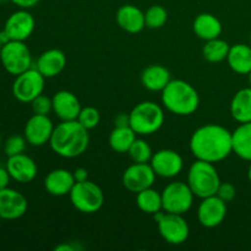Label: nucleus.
Here are the masks:
<instances>
[{"mask_svg":"<svg viewBox=\"0 0 251 251\" xmlns=\"http://www.w3.org/2000/svg\"><path fill=\"white\" fill-rule=\"evenodd\" d=\"M190 151L196 159L217 163L233 152L232 132L218 124H206L194 131Z\"/></svg>","mask_w":251,"mask_h":251,"instance_id":"nucleus-1","label":"nucleus"},{"mask_svg":"<svg viewBox=\"0 0 251 251\" xmlns=\"http://www.w3.org/2000/svg\"><path fill=\"white\" fill-rule=\"evenodd\" d=\"M88 142V130L77 120H69L61 122L54 127L49 145L58 156L63 158H76L85 153Z\"/></svg>","mask_w":251,"mask_h":251,"instance_id":"nucleus-2","label":"nucleus"},{"mask_svg":"<svg viewBox=\"0 0 251 251\" xmlns=\"http://www.w3.org/2000/svg\"><path fill=\"white\" fill-rule=\"evenodd\" d=\"M162 103L173 114L185 117L198 110L200 97L195 87L186 81L171 80L162 91Z\"/></svg>","mask_w":251,"mask_h":251,"instance_id":"nucleus-3","label":"nucleus"},{"mask_svg":"<svg viewBox=\"0 0 251 251\" xmlns=\"http://www.w3.org/2000/svg\"><path fill=\"white\" fill-rule=\"evenodd\" d=\"M221 178L215 164L211 162L196 159L188 172V185L194 195L200 199L208 198L217 194Z\"/></svg>","mask_w":251,"mask_h":251,"instance_id":"nucleus-4","label":"nucleus"},{"mask_svg":"<svg viewBox=\"0 0 251 251\" xmlns=\"http://www.w3.org/2000/svg\"><path fill=\"white\" fill-rule=\"evenodd\" d=\"M164 123V112L161 105L145 100L132 108L129 114V125L137 135L146 136L158 131Z\"/></svg>","mask_w":251,"mask_h":251,"instance_id":"nucleus-5","label":"nucleus"},{"mask_svg":"<svg viewBox=\"0 0 251 251\" xmlns=\"http://www.w3.org/2000/svg\"><path fill=\"white\" fill-rule=\"evenodd\" d=\"M69 198L76 210L87 215L98 212L104 203V194L102 189L90 180L75 183Z\"/></svg>","mask_w":251,"mask_h":251,"instance_id":"nucleus-6","label":"nucleus"},{"mask_svg":"<svg viewBox=\"0 0 251 251\" xmlns=\"http://www.w3.org/2000/svg\"><path fill=\"white\" fill-rule=\"evenodd\" d=\"M153 216L157 222L159 234L168 244L180 245L188 240L190 228H189L188 222L184 220L183 215L159 211Z\"/></svg>","mask_w":251,"mask_h":251,"instance_id":"nucleus-7","label":"nucleus"},{"mask_svg":"<svg viewBox=\"0 0 251 251\" xmlns=\"http://www.w3.org/2000/svg\"><path fill=\"white\" fill-rule=\"evenodd\" d=\"M0 61L7 73L17 76L31 69L32 55L25 42L9 41L0 50Z\"/></svg>","mask_w":251,"mask_h":251,"instance_id":"nucleus-8","label":"nucleus"},{"mask_svg":"<svg viewBox=\"0 0 251 251\" xmlns=\"http://www.w3.org/2000/svg\"><path fill=\"white\" fill-rule=\"evenodd\" d=\"M194 196L195 195L188 184L183 181H173L162 191L163 211L184 215L193 207Z\"/></svg>","mask_w":251,"mask_h":251,"instance_id":"nucleus-9","label":"nucleus"},{"mask_svg":"<svg viewBox=\"0 0 251 251\" xmlns=\"http://www.w3.org/2000/svg\"><path fill=\"white\" fill-rule=\"evenodd\" d=\"M46 77L37 69H28L16 76L12 83V95L19 102L31 103L43 93Z\"/></svg>","mask_w":251,"mask_h":251,"instance_id":"nucleus-10","label":"nucleus"},{"mask_svg":"<svg viewBox=\"0 0 251 251\" xmlns=\"http://www.w3.org/2000/svg\"><path fill=\"white\" fill-rule=\"evenodd\" d=\"M156 176L151 164L132 163L125 169L122 180L126 190L137 194L145 189L151 188L156 180Z\"/></svg>","mask_w":251,"mask_h":251,"instance_id":"nucleus-11","label":"nucleus"},{"mask_svg":"<svg viewBox=\"0 0 251 251\" xmlns=\"http://www.w3.org/2000/svg\"><path fill=\"white\" fill-rule=\"evenodd\" d=\"M36 21L27 9H20L12 12L5 22L4 31L10 41L25 42L33 33Z\"/></svg>","mask_w":251,"mask_h":251,"instance_id":"nucleus-12","label":"nucleus"},{"mask_svg":"<svg viewBox=\"0 0 251 251\" xmlns=\"http://www.w3.org/2000/svg\"><path fill=\"white\" fill-rule=\"evenodd\" d=\"M54 127L55 126L48 115L33 114L25 125L24 136L32 146H43L50 141Z\"/></svg>","mask_w":251,"mask_h":251,"instance_id":"nucleus-13","label":"nucleus"},{"mask_svg":"<svg viewBox=\"0 0 251 251\" xmlns=\"http://www.w3.org/2000/svg\"><path fill=\"white\" fill-rule=\"evenodd\" d=\"M227 216V202L221 200L217 195L202 199L198 208V218L201 226L215 228L222 225Z\"/></svg>","mask_w":251,"mask_h":251,"instance_id":"nucleus-14","label":"nucleus"},{"mask_svg":"<svg viewBox=\"0 0 251 251\" xmlns=\"http://www.w3.org/2000/svg\"><path fill=\"white\" fill-rule=\"evenodd\" d=\"M28 208L26 198L20 191L9 186L0 190V218L14 221L21 218Z\"/></svg>","mask_w":251,"mask_h":251,"instance_id":"nucleus-15","label":"nucleus"},{"mask_svg":"<svg viewBox=\"0 0 251 251\" xmlns=\"http://www.w3.org/2000/svg\"><path fill=\"white\" fill-rule=\"evenodd\" d=\"M151 167L156 176L162 178H174L183 171V157L173 150H161L152 156Z\"/></svg>","mask_w":251,"mask_h":251,"instance_id":"nucleus-16","label":"nucleus"},{"mask_svg":"<svg viewBox=\"0 0 251 251\" xmlns=\"http://www.w3.org/2000/svg\"><path fill=\"white\" fill-rule=\"evenodd\" d=\"M6 169L11 179L22 184L31 183L38 173L36 162L25 153L7 157Z\"/></svg>","mask_w":251,"mask_h":251,"instance_id":"nucleus-17","label":"nucleus"},{"mask_svg":"<svg viewBox=\"0 0 251 251\" xmlns=\"http://www.w3.org/2000/svg\"><path fill=\"white\" fill-rule=\"evenodd\" d=\"M51 100H53V112L61 122L77 120L82 107L78 98L73 92L65 90L59 91Z\"/></svg>","mask_w":251,"mask_h":251,"instance_id":"nucleus-18","label":"nucleus"},{"mask_svg":"<svg viewBox=\"0 0 251 251\" xmlns=\"http://www.w3.org/2000/svg\"><path fill=\"white\" fill-rule=\"evenodd\" d=\"M75 183L73 172L59 168L48 173L44 179V189L49 195L60 198V196L69 195Z\"/></svg>","mask_w":251,"mask_h":251,"instance_id":"nucleus-19","label":"nucleus"},{"mask_svg":"<svg viewBox=\"0 0 251 251\" xmlns=\"http://www.w3.org/2000/svg\"><path fill=\"white\" fill-rule=\"evenodd\" d=\"M117 24L127 33H139L146 27L145 12L135 5H123L117 11Z\"/></svg>","mask_w":251,"mask_h":251,"instance_id":"nucleus-20","label":"nucleus"},{"mask_svg":"<svg viewBox=\"0 0 251 251\" xmlns=\"http://www.w3.org/2000/svg\"><path fill=\"white\" fill-rule=\"evenodd\" d=\"M66 65V55L60 49H48L39 55L36 69L46 78L55 77Z\"/></svg>","mask_w":251,"mask_h":251,"instance_id":"nucleus-21","label":"nucleus"},{"mask_svg":"<svg viewBox=\"0 0 251 251\" xmlns=\"http://www.w3.org/2000/svg\"><path fill=\"white\" fill-rule=\"evenodd\" d=\"M193 28L196 36L203 41L220 38L223 31L222 22L215 15L208 14V12H203L196 16Z\"/></svg>","mask_w":251,"mask_h":251,"instance_id":"nucleus-22","label":"nucleus"},{"mask_svg":"<svg viewBox=\"0 0 251 251\" xmlns=\"http://www.w3.org/2000/svg\"><path fill=\"white\" fill-rule=\"evenodd\" d=\"M171 80V73L162 65L147 66L141 74L142 86L152 92H162Z\"/></svg>","mask_w":251,"mask_h":251,"instance_id":"nucleus-23","label":"nucleus"},{"mask_svg":"<svg viewBox=\"0 0 251 251\" xmlns=\"http://www.w3.org/2000/svg\"><path fill=\"white\" fill-rule=\"evenodd\" d=\"M227 61L234 73L248 75L251 71V46L239 43L230 47Z\"/></svg>","mask_w":251,"mask_h":251,"instance_id":"nucleus-24","label":"nucleus"},{"mask_svg":"<svg viewBox=\"0 0 251 251\" xmlns=\"http://www.w3.org/2000/svg\"><path fill=\"white\" fill-rule=\"evenodd\" d=\"M230 114L239 124L251 122V87L238 91L230 102Z\"/></svg>","mask_w":251,"mask_h":251,"instance_id":"nucleus-25","label":"nucleus"},{"mask_svg":"<svg viewBox=\"0 0 251 251\" xmlns=\"http://www.w3.org/2000/svg\"><path fill=\"white\" fill-rule=\"evenodd\" d=\"M233 137V152L244 161L251 162V122L243 123L234 131Z\"/></svg>","mask_w":251,"mask_h":251,"instance_id":"nucleus-26","label":"nucleus"},{"mask_svg":"<svg viewBox=\"0 0 251 251\" xmlns=\"http://www.w3.org/2000/svg\"><path fill=\"white\" fill-rule=\"evenodd\" d=\"M136 132L130 125H119L112 130L109 135V145L113 151L118 153H127L129 149L136 140Z\"/></svg>","mask_w":251,"mask_h":251,"instance_id":"nucleus-27","label":"nucleus"},{"mask_svg":"<svg viewBox=\"0 0 251 251\" xmlns=\"http://www.w3.org/2000/svg\"><path fill=\"white\" fill-rule=\"evenodd\" d=\"M136 205L142 212L154 215V213L163 211L162 202V193H158L154 189L149 188L136 194Z\"/></svg>","mask_w":251,"mask_h":251,"instance_id":"nucleus-28","label":"nucleus"},{"mask_svg":"<svg viewBox=\"0 0 251 251\" xmlns=\"http://www.w3.org/2000/svg\"><path fill=\"white\" fill-rule=\"evenodd\" d=\"M229 44L221 38L206 41V44L202 48V55L210 63H221L227 60L228 53H229Z\"/></svg>","mask_w":251,"mask_h":251,"instance_id":"nucleus-29","label":"nucleus"},{"mask_svg":"<svg viewBox=\"0 0 251 251\" xmlns=\"http://www.w3.org/2000/svg\"><path fill=\"white\" fill-rule=\"evenodd\" d=\"M134 163H150L153 152L149 142L142 139H136L127 151Z\"/></svg>","mask_w":251,"mask_h":251,"instance_id":"nucleus-30","label":"nucleus"},{"mask_svg":"<svg viewBox=\"0 0 251 251\" xmlns=\"http://www.w3.org/2000/svg\"><path fill=\"white\" fill-rule=\"evenodd\" d=\"M168 12L161 5H152L145 12V24L151 29H158L166 25Z\"/></svg>","mask_w":251,"mask_h":251,"instance_id":"nucleus-31","label":"nucleus"},{"mask_svg":"<svg viewBox=\"0 0 251 251\" xmlns=\"http://www.w3.org/2000/svg\"><path fill=\"white\" fill-rule=\"evenodd\" d=\"M77 122L87 130H92L100 124V112H98L97 108L85 107L81 109L80 114H78V118H77Z\"/></svg>","mask_w":251,"mask_h":251,"instance_id":"nucleus-32","label":"nucleus"},{"mask_svg":"<svg viewBox=\"0 0 251 251\" xmlns=\"http://www.w3.org/2000/svg\"><path fill=\"white\" fill-rule=\"evenodd\" d=\"M27 140L25 136H20V135H11L6 139L4 144V152L7 157L16 156V154L24 153L26 150Z\"/></svg>","mask_w":251,"mask_h":251,"instance_id":"nucleus-33","label":"nucleus"},{"mask_svg":"<svg viewBox=\"0 0 251 251\" xmlns=\"http://www.w3.org/2000/svg\"><path fill=\"white\" fill-rule=\"evenodd\" d=\"M31 105L34 114L48 115L53 110V100H50V98L42 93V95H39L38 97L32 100Z\"/></svg>","mask_w":251,"mask_h":251,"instance_id":"nucleus-34","label":"nucleus"},{"mask_svg":"<svg viewBox=\"0 0 251 251\" xmlns=\"http://www.w3.org/2000/svg\"><path fill=\"white\" fill-rule=\"evenodd\" d=\"M216 195H217L221 200L225 201V202H230V201L234 200L235 195H237V190H235V186L233 185V184L222 183V181H221Z\"/></svg>","mask_w":251,"mask_h":251,"instance_id":"nucleus-35","label":"nucleus"},{"mask_svg":"<svg viewBox=\"0 0 251 251\" xmlns=\"http://www.w3.org/2000/svg\"><path fill=\"white\" fill-rule=\"evenodd\" d=\"M12 4L19 6L20 9H31V7L36 6L39 2V0H9Z\"/></svg>","mask_w":251,"mask_h":251,"instance_id":"nucleus-36","label":"nucleus"},{"mask_svg":"<svg viewBox=\"0 0 251 251\" xmlns=\"http://www.w3.org/2000/svg\"><path fill=\"white\" fill-rule=\"evenodd\" d=\"M10 179H11V176H10L6 167H5V168L4 167H0V190L9 186Z\"/></svg>","mask_w":251,"mask_h":251,"instance_id":"nucleus-37","label":"nucleus"},{"mask_svg":"<svg viewBox=\"0 0 251 251\" xmlns=\"http://www.w3.org/2000/svg\"><path fill=\"white\" fill-rule=\"evenodd\" d=\"M74 178H75L76 183H80V181L88 180V172L87 169L85 168H76L75 171L73 172Z\"/></svg>","mask_w":251,"mask_h":251,"instance_id":"nucleus-38","label":"nucleus"},{"mask_svg":"<svg viewBox=\"0 0 251 251\" xmlns=\"http://www.w3.org/2000/svg\"><path fill=\"white\" fill-rule=\"evenodd\" d=\"M81 249H82V248H80L76 244H71V243H64V244H60L58 245V247H55L56 251H76Z\"/></svg>","mask_w":251,"mask_h":251,"instance_id":"nucleus-39","label":"nucleus"},{"mask_svg":"<svg viewBox=\"0 0 251 251\" xmlns=\"http://www.w3.org/2000/svg\"><path fill=\"white\" fill-rule=\"evenodd\" d=\"M248 178H249V181L251 183V163L249 166V169H248Z\"/></svg>","mask_w":251,"mask_h":251,"instance_id":"nucleus-40","label":"nucleus"},{"mask_svg":"<svg viewBox=\"0 0 251 251\" xmlns=\"http://www.w3.org/2000/svg\"><path fill=\"white\" fill-rule=\"evenodd\" d=\"M248 76H249V83H250V87H251V71L248 74Z\"/></svg>","mask_w":251,"mask_h":251,"instance_id":"nucleus-41","label":"nucleus"},{"mask_svg":"<svg viewBox=\"0 0 251 251\" xmlns=\"http://www.w3.org/2000/svg\"><path fill=\"white\" fill-rule=\"evenodd\" d=\"M2 46H4V44H2V42H1V39H0V50H1V48H2Z\"/></svg>","mask_w":251,"mask_h":251,"instance_id":"nucleus-42","label":"nucleus"},{"mask_svg":"<svg viewBox=\"0 0 251 251\" xmlns=\"http://www.w3.org/2000/svg\"><path fill=\"white\" fill-rule=\"evenodd\" d=\"M250 46H251V36H250Z\"/></svg>","mask_w":251,"mask_h":251,"instance_id":"nucleus-43","label":"nucleus"},{"mask_svg":"<svg viewBox=\"0 0 251 251\" xmlns=\"http://www.w3.org/2000/svg\"><path fill=\"white\" fill-rule=\"evenodd\" d=\"M0 221H1V218H0Z\"/></svg>","mask_w":251,"mask_h":251,"instance_id":"nucleus-44","label":"nucleus"}]
</instances>
